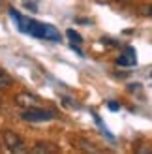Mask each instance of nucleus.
Listing matches in <instances>:
<instances>
[{
	"label": "nucleus",
	"mask_w": 152,
	"mask_h": 154,
	"mask_svg": "<svg viewBox=\"0 0 152 154\" xmlns=\"http://www.w3.org/2000/svg\"><path fill=\"white\" fill-rule=\"evenodd\" d=\"M55 117H56L55 111L41 109L40 105H38V107H30V109H25L21 113V119L26 120V122H47V120H53Z\"/></svg>",
	"instance_id": "f257e3e1"
},
{
	"label": "nucleus",
	"mask_w": 152,
	"mask_h": 154,
	"mask_svg": "<svg viewBox=\"0 0 152 154\" xmlns=\"http://www.w3.org/2000/svg\"><path fill=\"white\" fill-rule=\"evenodd\" d=\"M4 145L10 149V152H15V154L26 152L23 139H21V137L15 134V132H11V130H6V132H4Z\"/></svg>",
	"instance_id": "f03ea898"
},
{
	"label": "nucleus",
	"mask_w": 152,
	"mask_h": 154,
	"mask_svg": "<svg viewBox=\"0 0 152 154\" xmlns=\"http://www.w3.org/2000/svg\"><path fill=\"white\" fill-rule=\"evenodd\" d=\"M15 103L19 107H25V109H30V107H38L40 105V100L36 96L28 94V92H21V94L15 96Z\"/></svg>",
	"instance_id": "7ed1b4c3"
},
{
	"label": "nucleus",
	"mask_w": 152,
	"mask_h": 154,
	"mask_svg": "<svg viewBox=\"0 0 152 154\" xmlns=\"http://www.w3.org/2000/svg\"><path fill=\"white\" fill-rule=\"evenodd\" d=\"M135 62H137V57H135V49L130 47V49H126L124 51V55H120L117 58V64L118 66H135Z\"/></svg>",
	"instance_id": "20e7f679"
},
{
	"label": "nucleus",
	"mask_w": 152,
	"mask_h": 154,
	"mask_svg": "<svg viewBox=\"0 0 152 154\" xmlns=\"http://www.w3.org/2000/svg\"><path fill=\"white\" fill-rule=\"evenodd\" d=\"M43 40H51V42H60V34L56 32L51 25H43Z\"/></svg>",
	"instance_id": "39448f33"
},
{
	"label": "nucleus",
	"mask_w": 152,
	"mask_h": 154,
	"mask_svg": "<svg viewBox=\"0 0 152 154\" xmlns=\"http://www.w3.org/2000/svg\"><path fill=\"white\" fill-rule=\"evenodd\" d=\"M32 152H34V154H43V152H56V149H55V147H51L49 143H38L36 147L32 149Z\"/></svg>",
	"instance_id": "423d86ee"
},
{
	"label": "nucleus",
	"mask_w": 152,
	"mask_h": 154,
	"mask_svg": "<svg viewBox=\"0 0 152 154\" xmlns=\"http://www.w3.org/2000/svg\"><path fill=\"white\" fill-rule=\"evenodd\" d=\"M13 85V81H11V77L8 75L4 70H0V90H6V88H10Z\"/></svg>",
	"instance_id": "0eeeda50"
},
{
	"label": "nucleus",
	"mask_w": 152,
	"mask_h": 154,
	"mask_svg": "<svg viewBox=\"0 0 152 154\" xmlns=\"http://www.w3.org/2000/svg\"><path fill=\"white\" fill-rule=\"evenodd\" d=\"M66 36L70 38V42H71V43H83V38H81V34H79V32H75V30H71V28L66 32Z\"/></svg>",
	"instance_id": "6e6552de"
},
{
	"label": "nucleus",
	"mask_w": 152,
	"mask_h": 154,
	"mask_svg": "<svg viewBox=\"0 0 152 154\" xmlns=\"http://www.w3.org/2000/svg\"><path fill=\"white\" fill-rule=\"evenodd\" d=\"M141 13L143 15H148V17H152V4H147L141 8Z\"/></svg>",
	"instance_id": "1a4fd4ad"
},
{
	"label": "nucleus",
	"mask_w": 152,
	"mask_h": 154,
	"mask_svg": "<svg viewBox=\"0 0 152 154\" xmlns=\"http://www.w3.org/2000/svg\"><path fill=\"white\" fill-rule=\"evenodd\" d=\"M107 107H109L111 111H118V109H120V105H118L117 102H109V103H107Z\"/></svg>",
	"instance_id": "9d476101"
},
{
	"label": "nucleus",
	"mask_w": 152,
	"mask_h": 154,
	"mask_svg": "<svg viewBox=\"0 0 152 154\" xmlns=\"http://www.w3.org/2000/svg\"><path fill=\"white\" fill-rule=\"evenodd\" d=\"M0 102H2V96H0Z\"/></svg>",
	"instance_id": "9b49d317"
}]
</instances>
